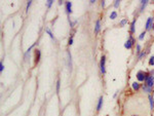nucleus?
<instances>
[{"instance_id": "obj_23", "label": "nucleus", "mask_w": 154, "mask_h": 116, "mask_svg": "<svg viewBox=\"0 0 154 116\" xmlns=\"http://www.w3.org/2000/svg\"><path fill=\"white\" fill-rule=\"evenodd\" d=\"M46 2H47V7H51L54 1H53V0H48V1H46Z\"/></svg>"}, {"instance_id": "obj_3", "label": "nucleus", "mask_w": 154, "mask_h": 116, "mask_svg": "<svg viewBox=\"0 0 154 116\" xmlns=\"http://www.w3.org/2000/svg\"><path fill=\"white\" fill-rule=\"evenodd\" d=\"M146 77H147V74L143 72V71H139L138 74H137V78H138L139 81H144L145 79H146Z\"/></svg>"}, {"instance_id": "obj_12", "label": "nucleus", "mask_w": 154, "mask_h": 116, "mask_svg": "<svg viewBox=\"0 0 154 116\" xmlns=\"http://www.w3.org/2000/svg\"><path fill=\"white\" fill-rule=\"evenodd\" d=\"M132 86H133V89H135V91H138V89H140V83H139V82H134L133 84H132Z\"/></svg>"}, {"instance_id": "obj_24", "label": "nucleus", "mask_w": 154, "mask_h": 116, "mask_svg": "<svg viewBox=\"0 0 154 116\" xmlns=\"http://www.w3.org/2000/svg\"><path fill=\"white\" fill-rule=\"evenodd\" d=\"M46 32H47V33H48V35H49V36H51V39H54V35H53V33H51V31H49V30H48V29H47V30H46Z\"/></svg>"}, {"instance_id": "obj_20", "label": "nucleus", "mask_w": 154, "mask_h": 116, "mask_svg": "<svg viewBox=\"0 0 154 116\" xmlns=\"http://www.w3.org/2000/svg\"><path fill=\"white\" fill-rule=\"evenodd\" d=\"M137 53H138L139 55L141 53V45L140 44H137Z\"/></svg>"}, {"instance_id": "obj_9", "label": "nucleus", "mask_w": 154, "mask_h": 116, "mask_svg": "<svg viewBox=\"0 0 154 116\" xmlns=\"http://www.w3.org/2000/svg\"><path fill=\"white\" fill-rule=\"evenodd\" d=\"M35 64H37L39 62V59H40V50H35Z\"/></svg>"}, {"instance_id": "obj_28", "label": "nucleus", "mask_w": 154, "mask_h": 116, "mask_svg": "<svg viewBox=\"0 0 154 116\" xmlns=\"http://www.w3.org/2000/svg\"><path fill=\"white\" fill-rule=\"evenodd\" d=\"M3 69H4V66H3V63H2V62H0V71H3Z\"/></svg>"}, {"instance_id": "obj_29", "label": "nucleus", "mask_w": 154, "mask_h": 116, "mask_svg": "<svg viewBox=\"0 0 154 116\" xmlns=\"http://www.w3.org/2000/svg\"><path fill=\"white\" fill-rule=\"evenodd\" d=\"M102 6H103V7H104V6H105V1H102Z\"/></svg>"}, {"instance_id": "obj_13", "label": "nucleus", "mask_w": 154, "mask_h": 116, "mask_svg": "<svg viewBox=\"0 0 154 116\" xmlns=\"http://www.w3.org/2000/svg\"><path fill=\"white\" fill-rule=\"evenodd\" d=\"M143 89H144V92H146V93H151V91H152V89L147 86L146 84H143Z\"/></svg>"}, {"instance_id": "obj_11", "label": "nucleus", "mask_w": 154, "mask_h": 116, "mask_svg": "<svg viewBox=\"0 0 154 116\" xmlns=\"http://www.w3.org/2000/svg\"><path fill=\"white\" fill-rule=\"evenodd\" d=\"M148 0H144V1H141V3H142V5H141V12H142L143 9H144L145 8V6L147 5V4H148Z\"/></svg>"}, {"instance_id": "obj_6", "label": "nucleus", "mask_w": 154, "mask_h": 116, "mask_svg": "<svg viewBox=\"0 0 154 116\" xmlns=\"http://www.w3.org/2000/svg\"><path fill=\"white\" fill-rule=\"evenodd\" d=\"M66 9L68 14H71L72 12V3L70 1H67L66 2Z\"/></svg>"}, {"instance_id": "obj_14", "label": "nucleus", "mask_w": 154, "mask_h": 116, "mask_svg": "<svg viewBox=\"0 0 154 116\" xmlns=\"http://www.w3.org/2000/svg\"><path fill=\"white\" fill-rule=\"evenodd\" d=\"M149 101H150V107L151 109L154 108V99L152 96H149Z\"/></svg>"}, {"instance_id": "obj_15", "label": "nucleus", "mask_w": 154, "mask_h": 116, "mask_svg": "<svg viewBox=\"0 0 154 116\" xmlns=\"http://www.w3.org/2000/svg\"><path fill=\"white\" fill-rule=\"evenodd\" d=\"M116 17H117V12H112L111 14H110V19H111V20H115Z\"/></svg>"}, {"instance_id": "obj_8", "label": "nucleus", "mask_w": 154, "mask_h": 116, "mask_svg": "<svg viewBox=\"0 0 154 116\" xmlns=\"http://www.w3.org/2000/svg\"><path fill=\"white\" fill-rule=\"evenodd\" d=\"M100 29H101V24H100V21L98 20L96 22V27H95V33H99Z\"/></svg>"}, {"instance_id": "obj_18", "label": "nucleus", "mask_w": 154, "mask_h": 116, "mask_svg": "<svg viewBox=\"0 0 154 116\" xmlns=\"http://www.w3.org/2000/svg\"><path fill=\"white\" fill-rule=\"evenodd\" d=\"M149 65L151 66L154 65V55H152V57L150 58V60H149Z\"/></svg>"}, {"instance_id": "obj_26", "label": "nucleus", "mask_w": 154, "mask_h": 116, "mask_svg": "<svg viewBox=\"0 0 154 116\" xmlns=\"http://www.w3.org/2000/svg\"><path fill=\"white\" fill-rule=\"evenodd\" d=\"M31 4H32V1L30 0V1H28V3H27V10H29V7L31 6Z\"/></svg>"}, {"instance_id": "obj_4", "label": "nucleus", "mask_w": 154, "mask_h": 116, "mask_svg": "<svg viewBox=\"0 0 154 116\" xmlns=\"http://www.w3.org/2000/svg\"><path fill=\"white\" fill-rule=\"evenodd\" d=\"M133 44H134L133 37H129V39L124 43V47H125V48H127V49H131L132 47H133Z\"/></svg>"}, {"instance_id": "obj_30", "label": "nucleus", "mask_w": 154, "mask_h": 116, "mask_svg": "<svg viewBox=\"0 0 154 116\" xmlns=\"http://www.w3.org/2000/svg\"><path fill=\"white\" fill-rule=\"evenodd\" d=\"M132 116H138V115H132Z\"/></svg>"}, {"instance_id": "obj_25", "label": "nucleus", "mask_w": 154, "mask_h": 116, "mask_svg": "<svg viewBox=\"0 0 154 116\" xmlns=\"http://www.w3.org/2000/svg\"><path fill=\"white\" fill-rule=\"evenodd\" d=\"M119 4H120V1H119V0H116L115 3H114V6H115V7H118Z\"/></svg>"}, {"instance_id": "obj_27", "label": "nucleus", "mask_w": 154, "mask_h": 116, "mask_svg": "<svg viewBox=\"0 0 154 116\" xmlns=\"http://www.w3.org/2000/svg\"><path fill=\"white\" fill-rule=\"evenodd\" d=\"M68 44H69V45H71V44H73V37L69 38V41H68Z\"/></svg>"}, {"instance_id": "obj_21", "label": "nucleus", "mask_w": 154, "mask_h": 116, "mask_svg": "<svg viewBox=\"0 0 154 116\" xmlns=\"http://www.w3.org/2000/svg\"><path fill=\"white\" fill-rule=\"evenodd\" d=\"M145 55H146V53H144V51H142V53L139 55V59H142L143 57H145Z\"/></svg>"}, {"instance_id": "obj_10", "label": "nucleus", "mask_w": 154, "mask_h": 116, "mask_svg": "<svg viewBox=\"0 0 154 116\" xmlns=\"http://www.w3.org/2000/svg\"><path fill=\"white\" fill-rule=\"evenodd\" d=\"M135 25H136V20H134L132 22V25H131V33H135Z\"/></svg>"}, {"instance_id": "obj_19", "label": "nucleus", "mask_w": 154, "mask_h": 116, "mask_svg": "<svg viewBox=\"0 0 154 116\" xmlns=\"http://www.w3.org/2000/svg\"><path fill=\"white\" fill-rule=\"evenodd\" d=\"M68 59H69V67L71 68L72 64H71V53H68Z\"/></svg>"}, {"instance_id": "obj_16", "label": "nucleus", "mask_w": 154, "mask_h": 116, "mask_svg": "<svg viewBox=\"0 0 154 116\" xmlns=\"http://www.w3.org/2000/svg\"><path fill=\"white\" fill-rule=\"evenodd\" d=\"M127 24V19H123V20L120 22V27H124Z\"/></svg>"}, {"instance_id": "obj_7", "label": "nucleus", "mask_w": 154, "mask_h": 116, "mask_svg": "<svg viewBox=\"0 0 154 116\" xmlns=\"http://www.w3.org/2000/svg\"><path fill=\"white\" fill-rule=\"evenodd\" d=\"M102 105H103V97H100L99 102H98V106H97V110L100 111L102 108Z\"/></svg>"}, {"instance_id": "obj_1", "label": "nucleus", "mask_w": 154, "mask_h": 116, "mask_svg": "<svg viewBox=\"0 0 154 116\" xmlns=\"http://www.w3.org/2000/svg\"><path fill=\"white\" fill-rule=\"evenodd\" d=\"M145 81H146L147 86H149L150 89H152L153 85H154V77L152 76V75L147 74V77H146V79H145Z\"/></svg>"}, {"instance_id": "obj_22", "label": "nucleus", "mask_w": 154, "mask_h": 116, "mask_svg": "<svg viewBox=\"0 0 154 116\" xmlns=\"http://www.w3.org/2000/svg\"><path fill=\"white\" fill-rule=\"evenodd\" d=\"M59 91H60V79H58L57 81V92L59 93Z\"/></svg>"}, {"instance_id": "obj_2", "label": "nucleus", "mask_w": 154, "mask_h": 116, "mask_svg": "<svg viewBox=\"0 0 154 116\" xmlns=\"http://www.w3.org/2000/svg\"><path fill=\"white\" fill-rule=\"evenodd\" d=\"M105 63H106V57H105V55H102V58H101V64H100V68H101V72L103 73V74H105V73H106Z\"/></svg>"}, {"instance_id": "obj_5", "label": "nucleus", "mask_w": 154, "mask_h": 116, "mask_svg": "<svg viewBox=\"0 0 154 116\" xmlns=\"http://www.w3.org/2000/svg\"><path fill=\"white\" fill-rule=\"evenodd\" d=\"M153 22H154L153 18H148V20H147V22H146V29L147 30H149L151 27H152V23Z\"/></svg>"}, {"instance_id": "obj_17", "label": "nucleus", "mask_w": 154, "mask_h": 116, "mask_svg": "<svg viewBox=\"0 0 154 116\" xmlns=\"http://www.w3.org/2000/svg\"><path fill=\"white\" fill-rule=\"evenodd\" d=\"M145 35H146V32H142V33L140 34V36H139V40H143L144 39V37H145Z\"/></svg>"}]
</instances>
